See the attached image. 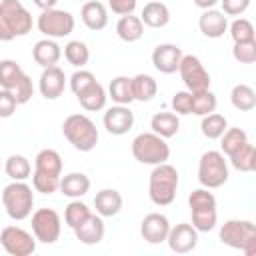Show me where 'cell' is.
Instances as JSON below:
<instances>
[{
  "instance_id": "39",
  "label": "cell",
  "mask_w": 256,
  "mask_h": 256,
  "mask_svg": "<svg viewBox=\"0 0 256 256\" xmlns=\"http://www.w3.org/2000/svg\"><path fill=\"white\" fill-rule=\"evenodd\" d=\"M188 206L190 210H212L216 208V196L208 188H196L188 196Z\"/></svg>"
},
{
  "instance_id": "26",
  "label": "cell",
  "mask_w": 256,
  "mask_h": 256,
  "mask_svg": "<svg viewBox=\"0 0 256 256\" xmlns=\"http://www.w3.org/2000/svg\"><path fill=\"white\" fill-rule=\"evenodd\" d=\"M34 170L50 176H62V156L52 148H44L34 158Z\"/></svg>"
},
{
  "instance_id": "49",
  "label": "cell",
  "mask_w": 256,
  "mask_h": 256,
  "mask_svg": "<svg viewBox=\"0 0 256 256\" xmlns=\"http://www.w3.org/2000/svg\"><path fill=\"white\" fill-rule=\"evenodd\" d=\"M108 6L114 14L118 16H126V14H134L136 10V0H108Z\"/></svg>"
},
{
  "instance_id": "23",
  "label": "cell",
  "mask_w": 256,
  "mask_h": 256,
  "mask_svg": "<svg viewBox=\"0 0 256 256\" xmlns=\"http://www.w3.org/2000/svg\"><path fill=\"white\" fill-rule=\"evenodd\" d=\"M66 198H82L90 190V178L82 172H70L60 178V188H58Z\"/></svg>"
},
{
  "instance_id": "52",
  "label": "cell",
  "mask_w": 256,
  "mask_h": 256,
  "mask_svg": "<svg viewBox=\"0 0 256 256\" xmlns=\"http://www.w3.org/2000/svg\"><path fill=\"white\" fill-rule=\"evenodd\" d=\"M0 170H2V160H0Z\"/></svg>"
},
{
  "instance_id": "33",
  "label": "cell",
  "mask_w": 256,
  "mask_h": 256,
  "mask_svg": "<svg viewBox=\"0 0 256 256\" xmlns=\"http://www.w3.org/2000/svg\"><path fill=\"white\" fill-rule=\"evenodd\" d=\"M228 128V120L218 114V112H210L206 116H202V122H200V130L202 134L208 138V140H218Z\"/></svg>"
},
{
  "instance_id": "45",
  "label": "cell",
  "mask_w": 256,
  "mask_h": 256,
  "mask_svg": "<svg viewBox=\"0 0 256 256\" xmlns=\"http://www.w3.org/2000/svg\"><path fill=\"white\" fill-rule=\"evenodd\" d=\"M12 94H14V98H16L18 104H26V102H30V98L34 96V84H32V78H30L26 72L20 76V80H18L16 86L12 88Z\"/></svg>"
},
{
  "instance_id": "19",
  "label": "cell",
  "mask_w": 256,
  "mask_h": 256,
  "mask_svg": "<svg viewBox=\"0 0 256 256\" xmlns=\"http://www.w3.org/2000/svg\"><path fill=\"white\" fill-rule=\"evenodd\" d=\"M80 18H82L84 26L94 32L104 30L108 26V10L98 0H86L80 8Z\"/></svg>"
},
{
  "instance_id": "11",
  "label": "cell",
  "mask_w": 256,
  "mask_h": 256,
  "mask_svg": "<svg viewBox=\"0 0 256 256\" xmlns=\"http://www.w3.org/2000/svg\"><path fill=\"white\" fill-rule=\"evenodd\" d=\"M0 244L10 256H30L36 250V238L20 228V226H6L0 232Z\"/></svg>"
},
{
  "instance_id": "2",
  "label": "cell",
  "mask_w": 256,
  "mask_h": 256,
  "mask_svg": "<svg viewBox=\"0 0 256 256\" xmlns=\"http://www.w3.org/2000/svg\"><path fill=\"white\" fill-rule=\"evenodd\" d=\"M178 170L168 164H156L154 170L150 172V184H148V196L156 206H170L176 198L178 190Z\"/></svg>"
},
{
  "instance_id": "28",
  "label": "cell",
  "mask_w": 256,
  "mask_h": 256,
  "mask_svg": "<svg viewBox=\"0 0 256 256\" xmlns=\"http://www.w3.org/2000/svg\"><path fill=\"white\" fill-rule=\"evenodd\" d=\"M108 96L116 104H124V106H128L130 102H134L132 78H128V76H116V78H112L110 80V86H108Z\"/></svg>"
},
{
  "instance_id": "44",
  "label": "cell",
  "mask_w": 256,
  "mask_h": 256,
  "mask_svg": "<svg viewBox=\"0 0 256 256\" xmlns=\"http://www.w3.org/2000/svg\"><path fill=\"white\" fill-rule=\"evenodd\" d=\"M70 90L74 92V96H80L86 88H90L94 82H96V76L90 72V70H84V68H78L72 76H70Z\"/></svg>"
},
{
  "instance_id": "16",
  "label": "cell",
  "mask_w": 256,
  "mask_h": 256,
  "mask_svg": "<svg viewBox=\"0 0 256 256\" xmlns=\"http://www.w3.org/2000/svg\"><path fill=\"white\" fill-rule=\"evenodd\" d=\"M64 86H66V74L58 64L56 66H48V68L42 70L40 80H38V88H40V94L46 100L60 98L62 92H64Z\"/></svg>"
},
{
  "instance_id": "31",
  "label": "cell",
  "mask_w": 256,
  "mask_h": 256,
  "mask_svg": "<svg viewBox=\"0 0 256 256\" xmlns=\"http://www.w3.org/2000/svg\"><path fill=\"white\" fill-rule=\"evenodd\" d=\"M228 158H230L232 168H236L238 172L248 174V172H254V168H256V148H254V144H250V140Z\"/></svg>"
},
{
  "instance_id": "6",
  "label": "cell",
  "mask_w": 256,
  "mask_h": 256,
  "mask_svg": "<svg viewBox=\"0 0 256 256\" xmlns=\"http://www.w3.org/2000/svg\"><path fill=\"white\" fill-rule=\"evenodd\" d=\"M132 156L140 164L156 166L170 158V146L166 144V138L154 134V132H142L132 140Z\"/></svg>"
},
{
  "instance_id": "42",
  "label": "cell",
  "mask_w": 256,
  "mask_h": 256,
  "mask_svg": "<svg viewBox=\"0 0 256 256\" xmlns=\"http://www.w3.org/2000/svg\"><path fill=\"white\" fill-rule=\"evenodd\" d=\"M192 212V226L198 232H210L216 228L218 222V212L216 208L212 210H190Z\"/></svg>"
},
{
  "instance_id": "4",
  "label": "cell",
  "mask_w": 256,
  "mask_h": 256,
  "mask_svg": "<svg viewBox=\"0 0 256 256\" xmlns=\"http://www.w3.org/2000/svg\"><path fill=\"white\" fill-rule=\"evenodd\" d=\"M220 242L234 248L242 250L246 256L256 254V226L250 220H226L220 226Z\"/></svg>"
},
{
  "instance_id": "21",
  "label": "cell",
  "mask_w": 256,
  "mask_h": 256,
  "mask_svg": "<svg viewBox=\"0 0 256 256\" xmlns=\"http://www.w3.org/2000/svg\"><path fill=\"white\" fill-rule=\"evenodd\" d=\"M32 58L38 66L42 68H48V66H56L58 60L62 58V48L58 46L56 40L52 38H44V40H38L32 48Z\"/></svg>"
},
{
  "instance_id": "32",
  "label": "cell",
  "mask_w": 256,
  "mask_h": 256,
  "mask_svg": "<svg viewBox=\"0 0 256 256\" xmlns=\"http://www.w3.org/2000/svg\"><path fill=\"white\" fill-rule=\"evenodd\" d=\"M4 172H6L8 178H12V180H26V178H30V174H32V164H30V160H28L26 156H22V154H12V156H8L6 162H4Z\"/></svg>"
},
{
  "instance_id": "35",
  "label": "cell",
  "mask_w": 256,
  "mask_h": 256,
  "mask_svg": "<svg viewBox=\"0 0 256 256\" xmlns=\"http://www.w3.org/2000/svg\"><path fill=\"white\" fill-rule=\"evenodd\" d=\"M220 148L224 156H232L236 150H240L248 142V134L242 128H226V132L220 136Z\"/></svg>"
},
{
  "instance_id": "5",
  "label": "cell",
  "mask_w": 256,
  "mask_h": 256,
  "mask_svg": "<svg viewBox=\"0 0 256 256\" xmlns=\"http://www.w3.org/2000/svg\"><path fill=\"white\" fill-rule=\"evenodd\" d=\"M2 204L12 220H26L34 208V192L24 180H12L2 190Z\"/></svg>"
},
{
  "instance_id": "10",
  "label": "cell",
  "mask_w": 256,
  "mask_h": 256,
  "mask_svg": "<svg viewBox=\"0 0 256 256\" xmlns=\"http://www.w3.org/2000/svg\"><path fill=\"white\" fill-rule=\"evenodd\" d=\"M180 78L184 82V86L188 88V92H200V90H208L210 88V74L204 68V64L200 62L198 56L194 54H184L178 66Z\"/></svg>"
},
{
  "instance_id": "27",
  "label": "cell",
  "mask_w": 256,
  "mask_h": 256,
  "mask_svg": "<svg viewBox=\"0 0 256 256\" xmlns=\"http://www.w3.org/2000/svg\"><path fill=\"white\" fill-rule=\"evenodd\" d=\"M78 98V102H80V106L84 108V110H88V112H98V110H102L104 106H106V100H108V92L104 90V86L96 80L90 88H86L80 96H76Z\"/></svg>"
},
{
  "instance_id": "48",
  "label": "cell",
  "mask_w": 256,
  "mask_h": 256,
  "mask_svg": "<svg viewBox=\"0 0 256 256\" xmlns=\"http://www.w3.org/2000/svg\"><path fill=\"white\" fill-rule=\"evenodd\" d=\"M252 0H220L222 4V12L226 16H240L250 8Z\"/></svg>"
},
{
  "instance_id": "34",
  "label": "cell",
  "mask_w": 256,
  "mask_h": 256,
  "mask_svg": "<svg viewBox=\"0 0 256 256\" xmlns=\"http://www.w3.org/2000/svg\"><path fill=\"white\" fill-rule=\"evenodd\" d=\"M64 58L74 68H84L88 64V60H90V48L82 40H70L64 46Z\"/></svg>"
},
{
  "instance_id": "40",
  "label": "cell",
  "mask_w": 256,
  "mask_h": 256,
  "mask_svg": "<svg viewBox=\"0 0 256 256\" xmlns=\"http://www.w3.org/2000/svg\"><path fill=\"white\" fill-rule=\"evenodd\" d=\"M228 32H230V38L234 42H248V40H256V32H254V26L248 18H236L230 26H228Z\"/></svg>"
},
{
  "instance_id": "53",
  "label": "cell",
  "mask_w": 256,
  "mask_h": 256,
  "mask_svg": "<svg viewBox=\"0 0 256 256\" xmlns=\"http://www.w3.org/2000/svg\"><path fill=\"white\" fill-rule=\"evenodd\" d=\"M78 2H80V0H78ZM82 2H86V0H82Z\"/></svg>"
},
{
  "instance_id": "14",
  "label": "cell",
  "mask_w": 256,
  "mask_h": 256,
  "mask_svg": "<svg viewBox=\"0 0 256 256\" xmlns=\"http://www.w3.org/2000/svg\"><path fill=\"white\" fill-rule=\"evenodd\" d=\"M168 232H170V222L160 212H150L140 222V236L148 244H162V242H166Z\"/></svg>"
},
{
  "instance_id": "43",
  "label": "cell",
  "mask_w": 256,
  "mask_h": 256,
  "mask_svg": "<svg viewBox=\"0 0 256 256\" xmlns=\"http://www.w3.org/2000/svg\"><path fill=\"white\" fill-rule=\"evenodd\" d=\"M232 56L240 64H254L256 62V40L248 42H234Z\"/></svg>"
},
{
  "instance_id": "51",
  "label": "cell",
  "mask_w": 256,
  "mask_h": 256,
  "mask_svg": "<svg viewBox=\"0 0 256 256\" xmlns=\"http://www.w3.org/2000/svg\"><path fill=\"white\" fill-rule=\"evenodd\" d=\"M220 0H194V4L198 6V8H202V10H208V8H214L216 4H218Z\"/></svg>"
},
{
  "instance_id": "22",
  "label": "cell",
  "mask_w": 256,
  "mask_h": 256,
  "mask_svg": "<svg viewBox=\"0 0 256 256\" xmlns=\"http://www.w3.org/2000/svg\"><path fill=\"white\" fill-rule=\"evenodd\" d=\"M140 20L148 28H164L170 22V10H168V6L164 2L150 0V2L144 4L142 14H140Z\"/></svg>"
},
{
  "instance_id": "12",
  "label": "cell",
  "mask_w": 256,
  "mask_h": 256,
  "mask_svg": "<svg viewBox=\"0 0 256 256\" xmlns=\"http://www.w3.org/2000/svg\"><path fill=\"white\" fill-rule=\"evenodd\" d=\"M166 242H168L172 252L188 254V252H192L198 246V230L192 224H188V222H180L176 226H170Z\"/></svg>"
},
{
  "instance_id": "1",
  "label": "cell",
  "mask_w": 256,
  "mask_h": 256,
  "mask_svg": "<svg viewBox=\"0 0 256 256\" xmlns=\"http://www.w3.org/2000/svg\"><path fill=\"white\" fill-rule=\"evenodd\" d=\"M32 30V14L20 0H0V40L10 42Z\"/></svg>"
},
{
  "instance_id": "3",
  "label": "cell",
  "mask_w": 256,
  "mask_h": 256,
  "mask_svg": "<svg viewBox=\"0 0 256 256\" xmlns=\"http://www.w3.org/2000/svg\"><path fill=\"white\" fill-rule=\"evenodd\" d=\"M62 134L64 138L80 152H90L98 144V128L86 114H70L62 122Z\"/></svg>"
},
{
  "instance_id": "46",
  "label": "cell",
  "mask_w": 256,
  "mask_h": 256,
  "mask_svg": "<svg viewBox=\"0 0 256 256\" xmlns=\"http://www.w3.org/2000/svg\"><path fill=\"white\" fill-rule=\"evenodd\" d=\"M172 110L176 112V114H180V116H188V114H192V92H188V90H180V92H176L174 96H172Z\"/></svg>"
},
{
  "instance_id": "25",
  "label": "cell",
  "mask_w": 256,
  "mask_h": 256,
  "mask_svg": "<svg viewBox=\"0 0 256 256\" xmlns=\"http://www.w3.org/2000/svg\"><path fill=\"white\" fill-rule=\"evenodd\" d=\"M150 128L162 138H172L180 130V118L174 112H156L150 120Z\"/></svg>"
},
{
  "instance_id": "38",
  "label": "cell",
  "mask_w": 256,
  "mask_h": 256,
  "mask_svg": "<svg viewBox=\"0 0 256 256\" xmlns=\"http://www.w3.org/2000/svg\"><path fill=\"white\" fill-rule=\"evenodd\" d=\"M90 216V208L80 202V198H74L72 202H68V206L64 208V222L70 228H76L80 222H84Z\"/></svg>"
},
{
  "instance_id": "17",
  "label": "cell",
  "mask_w": 256,
  "mask_h": 256,
  "mask_svg": "<svg viewBox=\"0 0 256 256\" xmlns=\"http://www.w3.org/2000/svg\"><path fill=\"white\" fill-rule=\"evenodd\" d=\"M72 230H74L76 240L82 242V244H86V246L100 244L102 238H104V232H106L102 216H100V214H92V212H90V216H88L84 222H80V224H78L76 228H72Z\"/></svg>"
},
{
  "instance_id": "8",
  "label": "cell",
  "mask_w": 256,
  "mask_h": 256,
  "mask_svg": "<svg viewBox=\"0 0 256 256\" xmlns=\"http://www.w3.org/2000/svg\"><path fill=\"white\" fill-rule=\"evenodd\" d=\"M38 30L46 36V38H64L68 34H72L76 22L74 16L68 10H58V8H50V10H42L38 20H36Z\"/></svg>"
},
{
  "instance_id": "9",
  "label": "cell",
  "mask_w": 256,
  "mask_h": 256,
  "mask_svg": "<svg viewBox=\"0 0 256 256\" xmlns=\"http://www.w3.org/2000/svg\"><path fill=\"white\" fill-rule=\"evenodd\" d=\"M32 232L34 238L42 244H54L62 232L60 214L52 208H38L32 214Z\"/></svg>"
},
{
  "instance_id": "30",
  "label": "cell",
  "mask_w": 256,
  "mask_h": 256,
  "mask_svg": "<svg viewBox=\"0 0 256 256\" xmlns=\"http://www.w3.org/2000/svg\"><path fill=\"white\" fill-rule=\"evenodd\" d=\"M230 102L240 112H250L256 106V92L248 84H236L230 92Z\"/></svg>"
},
{
  "instance_id": "41",
  "label": "cell",
  "mask_w": 256,
  "mask_h": 256,
  "mask_svg": "<svg viewBox=\"0 0 256 256\" xmlns=\"http://www.w3.org/2000/svg\"><path fill=\"white\" fill-rule=\"evenodd\" d=\"M32 188L40 194H54L60 188V176H50V174H42V172H32Z\"/></svg>"
},
{
  "instance_id": "18",
  "label": "cell",
  "mask_w": 256,
  "mask_h": 256,
  "mask_svg": "<svg viewBox=\"0 0 256 256\" xmlns=\"http://www.w3.org/2000/svg\"><path fill=\"white\" fill-rule=\"evenodd\" d=\"M198 28L206 38H222L224 32H228V16L222 10L208 8L198 18Z\"/></svg>"
},
{
  "instance_id": "7",
  "label": "cell",
  "mask_w": 256,
  "mask_h": 256,
  "mask_svg": "<svg viewBox=\"0 0 256 256\" xmlns=\"http://www.w3.org/2000/svg\"><path fill=\"white\" fill-rule=\"evenodd\" d=\"M228 160L224 158V154L220 150H208L200 156L198 162V182L212 190V188H220L228 182Z\"/></svg>"
},
{
  "instance_id": "24",
  "label": "cell",
  "mask_w": 256,
  "mask_h": 256,
  "mask_svg": "<svg viewBox=\"0 0 256 256\" xmlns=\"http://www.w3.org/2000/svg\"><path fill=\"white\" fill-rule=\"evenodd\" d=\"M116 34L124 42H138L144 36V24L140 16H134V14L120 16V20L116 22Z\"/></svg>"
},
{
  "instance_id": "36",
  "label": "cell",
  "mask_w": 256,
  "mask_h": 256,
  "mask_svg": "<svg viewBox=\"0 0 256 256\" xmlns=\"http://www.w3.org/2000/svg\"><path fill=\"white\" fill-rule=\"evenodd\" d=\"M216 104H218V100H216L214 92H210V88L200 90V92H192V114L206 116V114L216 110Z\"/></svg>"
},
{
  "instance_id": "37",
  "label": "cell",
  "mask_w": 256,
  "mask_h": 256,
  "mask_svg": "<svg viewBox=\"0 0 256 256\" xmlns=\"http://www.w3.org/2000/svg\"><path fill=\"white\" fill-rule=\"evenodd\" d=\"M22 74H24V70L20 68V64L16 60H10V58L0 60V88L12 90Z\"/></svg>"
},
{
  "instance_id": "20",
  "label": "cell",
  "mask_w": 256,
  "mask_h": 256,
  "mask_svg": "<svg viewBox=\"0 0 256 256\" xmlns=\"http://www.w3.org/2000/svg\"><path fill=\"white\" fill-rule=\"evenodd\" d=\"M94 208L102 218H112L122 210V194L114 188H102L94 196Z\"/></svg>"
},
{
  "instance_id": "29",
  "label": "cell",
  "mask_w": 256,
  "mask_h": 256,
  "mask_svg": "<svg viewBox=\"0 0 256 256\" xmlns=\"http://www.w3.org/2000/svg\"><path fill=\"white\" fill-rule=\"evenodd\" d=\"M158 92V84L150 74H136L132 78V94L138 102H150Z\"/></svg>"
},
{
  "instance_id": "47",
  "label": "cell",
  "mask_w": 256,
  "mask_h": 256,
  "mask_svg": "<svg viewBox=\"0 0 256 256\" xmlns=\"http://www.w3.org/2000/svg\"><path fill=\"white\" fill-rule=\"evenodd\" d=\"M16 106H18V102H16L12 90L2 88L0 90V118H10L16 112Z\"/></svg>"
},
{
  "instance_id": "50",
  "label": "cell",
  "mask_w": 256,
  "mask_h": 256,
  "mask_svg": "<svg viewBox=\"0 0 256 256\" xmlns=\"http://www.w3.org/2000/svg\"><path fill=\"white\" fill-rule=\"evenodd\" d=\"M40 10H50V8H56L58 0H32Z\"/></svg>"
},
{
  "instance_id": "13",
  "label": "cell",
  "mask_w": 256,
  "mask_h": 256,
  "mask_svg": "<svg viewBox=\"0 0 256 256\" xmlns=\"http://www.w3.org/2000/svg\"><path fill=\"white\" fill-rule=\"evenodd\" d=\"M102 122H104V128L110 134L122 136V134L132 130V126H134V112L128 106H124V104H116V106H112V108H108L104 112Z\"/></svg>"
},
{
  "instance_id": "15",
  "label": "cell",
  "mask_w": 256,
  "mask_h": 256,
  "mask_svg": "<svg viewBox=\"0 0 256 256\" xmlns=\"http://www.w3.org/2000/svg\"><path fill=\"white\" fill-rule=\"evenodd\" d=\"M182 50L176 46V44H158L152 52V64L158 72L162 74H174L178 72V66H180V60H182Z\"/></svg>"
}]
</instances>
